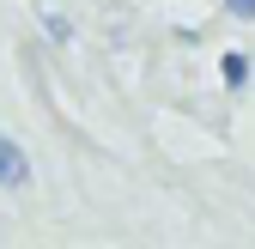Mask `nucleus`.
<instances>
[{
	"label": "nucleus",
	"instance_id": "2",
	"mask_svg": "<svg viewBox=\"0 0 255 249\" xmlns=\"http://www.w3.org/2000/svg\"><path fill=\"white\" fill-rule=\"evenodd\" d=\"M219 79H225L231 91H243V85H249V55H237V49H231L225 61H219Z\"/></svg>",
	"mask_w": 255,
	"mask_h": 249
},
{
	"label": "nucleus",
	"instance_id": "3",
	"mask_svg": "<svg viewBox=\"0 0 255 249\" xmlns=\"http://www.w3.org/2000/svg\"><path fill=\"white\" fill-rule=\"evenodd\" d=\"M43 30H49V37H55V43H67V37H73V24H67V18H61V12H55V18H49Z\"/></svg>",
	"mask_w": 255,
	"mask_h": 249
},
{
	"label": "nucleus",
	"instance_id": "1",
	"mask_svg": "<svg viewBox=\"0 0 255 249\" xmlns=\"http://www.w3.org/2000/svg\"><path fill=\"white\" fill-rule=\"evenodd\" d=\"M24 182H30V158L0 134V189H24Z\"/></svg>",
	"mask_w": 255,
	"mask_h": 249
},
{
	"label": "nucleus",
	"instance_id": "4",
	"mask_svg": "<svg viewBox=\"0 0 255 249\" xmlns=\"http://www.w3.org/2000/svg\"><path fill=\"white\" fill-rule=\"evenodd\" d=\"M225 6H231L237 18H255V0H225Z\"/></svg>",
	"mask_w": 255,
	"mask_h": 249
}]
</instances>
